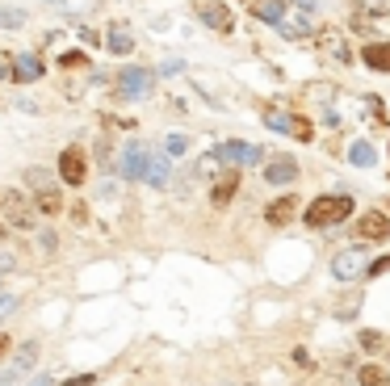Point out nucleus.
Masks as SVG:
<instances>
[{
    "label": "nucleus",
    "instance_id": "obj_3",
    "mask_svg": "<svg viewBox=\"0 0 390 386\" xmlns=\"http://www.w3.org/2000/svg\"><path fill=\"white\" fill-rule=\"evenodd\" d=\"M38 365V340H26L17 353H13V361H9V370L0 374V386H17L30 370Z\"/></svg>",
    "mask_w": 390,
    "mask_h": 386
},
{
    "label": "nucleus",
    "instance_id": "obj_13",
    "mask_svg": "<svg viewBox=\"0 0 390 386\" xmlns=\"http://www.w3.org/2000/svg\"><path fill=\"white\" fill-rule=\"evenodd\" d=\"M143 181H147V185H156V189H164V185L173 181V168H168V160H164V155H156V151H147Z\"/></svg>",
    "mask_w": 390,
    "mask_h": 386
},
{
    "label": "nucleus",
    "instance_id": "obj_26",
    "mask_svg": "<svg viewBox=\"0 0 390 386\" xmlns=\"http://www.w3.org/2000/svg\"><path fill=\"white\" fill-rule=\"evenodd\" d=\"M164 151H168V155H185V151H189V139H185V135H168V139H164Z\"/></svg>",
    "mask_w": 390,
    "mask_h": 386
},
{
    "label": "nucleus",
    "instance_id": "obj_6",
    "mask_svg": "<svg viewBox=\"0 0 390 386\" xmlns=\"http://www.w3.org/2000/svg\"><path fill=\"white\" fill-rule=\"evenodd\" d=\"M365 265H369L365 248H348V252H340V256L332 260V273H336L340 282H357V277H365Z\"/></svg>",
    "mask_w": 390,
    "mask_h": 386
},
{
    "label": "nucleus",
    "instance_id": "obj_39",
    "mask_svg": "<svg viewBox=\"0 0 390 386\" xmlns=\"http://www.w3.org/2000/svg\"><path fill=\"white\" fill-rule=\"evenodd\" d=\"M4 236H9V231H4V223H0V240H4Z\"/></svg>",
    "mask_w": 390,
    "mask_h": 386
},
{
    "label": "nucleus",
    "instance_id": "obj_11",
    "mask_svg": "<svg viewBox=\"0 0 390 386\" xmlns=\"http://www.w3.org/2000/svg\"><path fill=\"white\" fill-rule=\"evenodd\" d=\"M357 236H361V240H386L390 236V219L386 214H378V210L361 214V219H357Z\"/></svg>",
    "mask_w": 390,
    "mask_h": 386
},
{
    "label": "nucleus",
    "instance_id": "obj_33",
    "mask_svg": "<svg viewBox=\"0 0 390 386\" xmlns=\"http://www.w3.org/2000/svg\"><path fill=\"white\" fill-rule=\"evenodd\" d=\"M9 76H13V59L0 50V80H9Z\"/></svg>",
    "mask_w": 390,
    "mask_h": 386
},
{
    "label": "nucleus",
    "instance_id": "obj_8",
    "mask_svg": "<svg viewBox=\"0 0 390 386\" xmlns=\"http://www.w3.org/2000/svg\"><path fill=\"white\" fill-rule=\"evenodd\" d=\"M59 177H63L67 185H85V177H88L85 151H76V147H67V151L59 155Z\"/></svg>",
    "mask_w": 390,
    "mask_h": 386
},
{
    "label": "nucleus",
    "instance_id": "obj_20",
    "mask_svg": "<svg viewBox=\"0 0 390 386\" xmlns=\"http://www.w3.org/2000/svg\"><path fill=\"white\" fill-rule=\"evenodd\" d=\"M357 382H361V386H390V374L382 370V365H361Z\"/></svg>",
    "mask_w": 390,
    "mask_h": 386
},
{
    "label": "nucleus",
    "instance_id": "obj_4",
    "mask_svg": "<svg viewBox=\"0 0 390 386\" xmlns=\"http://www.w3.org/2000/svg\"><path fill=\"white\" fill-rule=\"evenodd\" d=\"M264 126H273V131H281V135H290V139H298V143H310V118L303 114H264Z\"/></svg>",
    "mask_w": 390,
    "mask_h": 386
},
{
    "label": "nucleus",
    "instance_id": "obj_30",
    "mask_svg": "<svg viewBox=\"0 0 390 386\" xmlns=\"http://www.w3.org/2000/svg\"><path fill=\"white\" fill-rule=\"evenodd\" d=\"M13 265H17V256H13V252H9V248H0V273H9V269H13Z\"/></svg>",
    "mask_w": 390,
    "mask_h": 386
},
{
    "label": "nucleus",
    "instance_id": "obj_10",
    "mask_svg": "<svg viewBox=\"0 0 390 386\" xmlns=\"http://www.w3.org/2000/svg\"><path fill=\"white\" fill-rule=\"evenodd\" d=\"M0 202H4V214H9V223H13V227H34V210L26 206V197H21L17 189L0 193Z\"/></svg>",
    "mask_w": 390,
    "mask_h": 386
},
{
    "label": "nucleus",
    "instance_id": "obj_34",
    "mask_svg": "<svg viewBox=\"0 0 390 386\" xmlns=\"http://www.w3.org/2000/svg\"><path fill=\"white\" fill-rule=\"evenodd\" d=\"M97 382V374H80V378H67L63 386H92Z\"/></svg>",
    "mask_w": 390,
    "mask_h": 386
},
{
    "label": "nucleus",
    "instance_id": "obj_7",
    "mask_svg": "<svg viewBox=\"0 0 390 386\" xmlns=\"http://www.w3.org/2000/svg\"><path fill=\"white\" fill-rule=\"evenodd\" d=\"M264 181L269 185H294L298 181V160L294 155H273L264 164Z\"/></svg>",
    "mask_w": 390,
    "mask_h": 386
},
{
    "label": "nucleus",
    "instance_id": "obj_28",
    "mask_svg": "<svg viewBox=\"0 0 390 386\" xmlns=\"http://www.w3.org/2000/svg\"><path fill=\"white\" fill-rule=\"evenodd\" d=\"M361 348H365V353L382 348V336H378V332H361Z\"/></svg>",
    "mask_w": 390,
    "mask_h": 386
},
{
    "label": "nucleus",
    "instance_id": "obj_23",
    "mask_svg": "<svg viewBox=\"0 0 390 386\" xmlns=\"http://www.w3.org/2000/svg\"><path fill=\"white\" fill-rule=\"evenodd\" d=\"M26 185H30V189H50L55 177H50V168H30V172H26Z\"/></svg>",
    "mask_w": 390,
    "mask_h": 386
},
{
    "label": "nucleus",
    "instance_id": "obj_32",
    "mask_svg": "<svg viewBox=\"0 0 390 386\" xmlns=\"http://www.w3.org/2000/svg\"><path fill=\"white\" fill-rule=\"evenodd\" d=\"M160 72H164V76H176V72H185V63H180V59H164Z\"/></svg>",
    "mask_w": 390,
    "mask_h": 386
},
{
    "label": "nucleus",
    "instance_id": "obj_14",
    "mask_svg": "<svg viewBox=\"0 0 390 386\" xmlns=\"http://www.w3.org/2000/svg\"><path fill=\"white\" fill-rule=\"evenodd\" d=\"M46 67H43V59L38 55H17L13 59V80H21V84H30V80H38Z\"/></svg>",
    "mask_w": 390,
    "mask_h": 386
},
{
    "label": "nucleus",
    "instance_id": "obj_5",
    "mask_svg": "<svg viewBox=\"0 0 390 386\" xmlns=\"http://www.w3.org/2000/svg\"><path fill=\"white\" fill-rule=\"evenodd\" d=\"M151 84H156V76L151 72H143V67H126V72H118V96L122 101H139V96L151 93Z\"/></svg>",
    "mask_w": 390,
    "mask_h": 386
},
{
    "label": "nucleus",
    "instance_id": "obj_12",
    "mask_svg": "<svg viewBox=\"0 0 390 386\" xmlns=\"http://www.w3.org/2000/svg\"><path fill=\"white\" fill-rule=\"evenodd\" d=\"M143 168H147V147L139 143V139H130V143H126V155H122V177L139 181V177H143Z\"/></svg>",
    "mask_w": 390,
    "mask_h": 386
},
{
    "label": "nucleus",
    "instance_id": "obj_17",
    "mask_svg": "<svg viewBox=\"0 0 390 386\" xmlns=\"http://www.w3.org/2000/svg\"><path fill=\"white\" fill-rule=\"evenodd\" d=\"M361 59H365L374 72H386L390 76V43H369V47L361 50Z\"/></svg>",
    "mask_w": 390,
    "mask_h": 386
},
{
    "label": "nucleus",
    "instance_id": "obj_2",
    "mask_svg": "<svg viewBox=\"0 0 390 386\" xmlns=\"http://www.w3.org/2000/svg\"><path fill=\"white\" fill-rule=\"evenodd\" d=\"M210 160H215V164H231V168L239 172V168H252V164H260V147L256 143H235V139H222V143H215Z\"/></svg>",
    "mask_w": 390,
    "mask_h": 386
},
{
    "label": "nucleus",
    "instance_id": "obj_19",
    "mask_svg": "<svg viewBox=\"0 0 390 386\" xmlns=\"http://www.w3.org/2000/svg\"><path fill=\"white\" fill-rule=\"evenodd\" d=\"M252 13H256L260 21H273V26H281V21H286V4H281V0H256V4H252Z\"/></svg>",
    "mask_w": 390,
    "mask_h": 386
},
{
    "label": "nucleus",
    "instance_id": "obj_16",
    "mask_svg": "<svg viewBox=\"0 0 390 386\" xmlns=\"http://www.w3.org/2000/svg\"><path fill=\"white\" fill-rule=\"evenodd\" d=\"M235 189H239V172L231 168V172H222V177L215 181V189H210V202H215V206H227V202L235 197Z\"/></svg>",
    "mask_w": 390,
    "mask_h": 386
},
{
    "label": "nucleus",
    "instance_id": "obj_29",
    "mask_svg": "<svg viewBox=\"0 0 390 386\" xmlns=\"http://www.w3.org/2000/svg\"><path fill=\"white\" fill-rule=\"evenodd\" d=\"M55 240H59V236H55V231H43V236H38V248H43L46 256H50V252H55Z\"/></svg>",
    "mask_w": 390,
    "mask_h": 386
},
{
    "label": "nucleus",
    "instance_id": "obj_1",
    "mask_svg": "<svg viewBox=\"0 0 390 386\" xmlns=\"http://www.w3.org/2000/svg\"><path fill=\"white\" fill-rule=\"evenodd\" d=\"M352 214V197L348 193H327V197H315L310 206L303 210L306 227H336Z\"/></svg>",
    "mask_w": 390,
    "mask_h": 386
},
{
    "label": "nucleus",
    "instance_id": "obj_24",
    "mask_svg": "<svg viewBox=\"0 0 390 386\" xmlns=\"http://www.w3.org/2000/svg\"><path fill=\"white\" fill-rule=\"evenodd\" d=\"M109 50H114V55H130V50H134V38L118 30V34H109Z\"/></svg>",
    "mask_w": 390,
    "mask_h": 386
},
{
    "label": "nucleus",
    "instance_id": "obj_37",
    "mask_svg": "<svg viewBox=\"0 0 390 386\" xmlns=\"http://www.w3.org/2000/svg\"><path fill=\"white\" fill-rule=\"evenodd\" d=\"M30 386H55V378H50V374H38V378H34Z\"/></svg>",
    "mask_w": 390,
    "mask_h": 386
},
{
    "label": "nucleus",
    "instance_id": "obj_18",
    "mask_svg": "<svg viewBox=\"0 0 390 386\" xmlns=\"http://www.w3.org/2000/svg\"><path fill=\"white\" fill-rule=\"evenodd\" d=\"M34 210H43V214H59V210H63L59 185H50V189H34Z\"/></svg>",
    "mask_w": 390,
    "mask_h": 386
},
{
    "label": "nucleus",
    "instance_id": "obj_38",
    "mask_svg": "<svg viewBox=\"0 0 390 386\" xmlns=\"http://www.w3.org/2000/svg\"><path fill=\"white\" fill-rule=\"evenodd\" d=\"M4 353H9V336H4V332H0V357H4Z\"/></svg>",
    "mask_w": 390,
    "mask_h": 386
},
{
    "label": "nucleus",
    "instance_id": "obj_25",
    "mask_svg": "<svg viewBox=\"0 0 390 386\" xmlns=\"http://www.w3.org/2000/svg\"><path fill=\"white\" fill-rule=\"evenodd\" d=\"M59 67H88V55L85 50H67V55H59Z\"/></svg>",
    "mask_w": 390,
    "mask_h": 386
},
{
    "label": "nucleus",
    "instance_id": "obj_21",
    "mask_svg": "<svg viewBox=\"0 0 390 386\" xmlns=\"http://www.w3.org/2000/svg\"><path fill=\"white\" fill-rule=\"evenodd\" d=\"M348 160H352L357 168H369V164H374L378 155H374V147H369L365 139H361V143H352V147H348Z\"/></svg>",
    "mask_w": 390,
    "mask_h": 386
},
{
    "label": "nucleus",
    "instance_id": "obj_15",
    "mask_svg": "<svg viewBox=\"0 0 390 386\" xmlns=\"http://www.w3.org/2000/svg\"><path fill=\"white\" fill-rule=\"evenodd\" d=\"M298 206H303L298 197H277V202H273V206L264 210V219H269L273 227H286V223L294 219V210H298Z\"/></svg>",
    "mask_w": 390,
    "mask_h": 386
},
{
    "label": "nucleus",
    "instance_id": "obj_36",
    "mask_svg": "<svg viewBox=\"0 0 390 386\" xmlns=\"http://www.w3.org/2000/svg\"><path fill=\"white\" fill-rule=\"evenodd\" d=\"M97 160H101V164H105V168H109V143H105V139H101V143H97Z\"/></svg>",
    "mask_w": 390,
    "mask_h": 386
},
{
    "label": "nucleus",
    "instance_id": "obj_31",
    "mask_svg": "<svg viewBox=\"0 0 390 386\" xmlns=\"http://www.w3.org/2000/svg\"><path fill=\"white\" fill-rule=\"evenodd\" d=\"M382 269H390V256H382V260H374V265H365V273H369V277H378Z\"/></svg>",
    "mask_w": 390,
    "mask_h": 386
},
{
    "label": "nucleus",
    "instance_id": "obj_35",
    "mask_svg": "<svg viewBox=\"0 0 390 386\" xmlns=\"http://www.w3.org/2000/svg\"><path fill=\"white\" fill-rule=\"evenodd\" d=\"M13 307H17V298H13V294H0V315H9Z\"/></svg>",
    "mask_w": 390,
    "mask_h": 386
},
{
    "label": "nucleus",
    "instance_id": "obj_22",
    "mask_svg": "<svg viewBox=\"0 0 390 386\" xmlns=\"http://www.w3.org/2000/svg\"><path fill=\"white\" fill-rule=\"evenodd\" d=\"M319 43H323V50H332V55H336V59H345V63L352 59V55H348V47L340 43V34H336V30H327V34H323Z\"/></svg>",
    "mask_w": 390,
    "mask_h": 386
},
{
    "label": "nucleus",
    "instance_id": "obj_27",
    "mask_svg": "<svg viewBox=\"0 0 390 386\" xmlns=\"http://www.w3.org/2000/svg\"><path fill=\"white\" fill-rule=\"evenodd\" d=\"M21 21H26L21 9H0V26H21Z\"/></svg>",
    "mask_w": 390,
    "mask_h": 386
},
{
    "label": "nucleus",
    "instance_id": "obj_9",
    "mask_svg": "<svg viewBox=\"0 0 390 386\" xmlns=\"http://www.w3.org/2000/svg\"><path fill=\"white\" fill-rule=\"evenodd\" d=\"M197 17H202L210 30H218V34H227V30L235 26L231 9H227V4H218V0H202V4H197Z\"/></svg>",
    "mask_w": 390,
    "mask_h": 386
}]
</instances>
